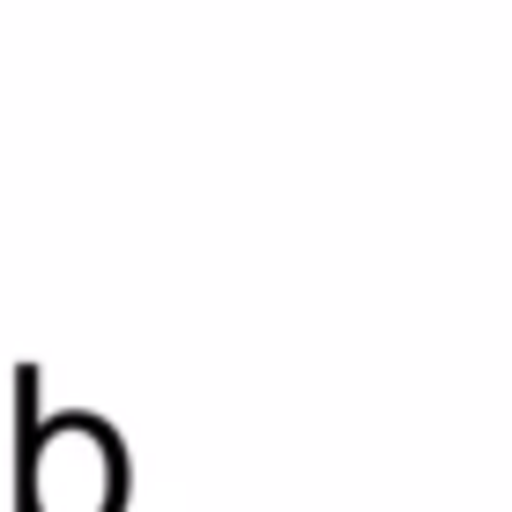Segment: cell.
<instances>
[{
    "mask_svg": "<svg viewBox=\"0 0 512 512\" xmlns=\"http://www.w3.org/2000/svg\"><path fill=\"white\" fill-rule=\"evenodd\" d=\"M23 431H15V475L23 512H119L127 498V446L104 416H52L38 423V372H15Z\"/></svg>",
    "mask_w": 512,
    "mask_h": 512,
    "instance_id": "1",
    "label": "cell"
}]
</instances>
